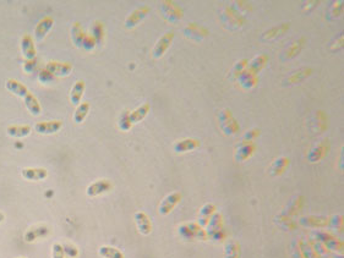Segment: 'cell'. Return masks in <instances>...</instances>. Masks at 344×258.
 I'll list each match as a JSON object with an SVG mask.
<instances>
[{"label": "cell", "mask_w": 344, "mask_h": 258, "mask_svg": "<svg viewBox=\"0 0 344 258\" xmlns=\"http://www.w3.org/2000/svg\"><path fill=\"white\" fill-rule=\"evenodd\" d=\"M46 70H48L54 77H65L71 74L72 65L70 64V63L49 62L48 64H47Z\"/></svg>", "instance_id": "obj_1"}, {"label": "cell", "mask_w": 344, "mask_h": 258, "mask_svg": "<svg viewBox=\"0 0 344 258\" xmlns=\"http://www.w3.org/2000/svg\"><path fill=\"white\" fill-rule=\"evenodd\" d=\"M54 26V18L51 17V16H46V17L42 18L38 23H37L36 28H34V38L36 41L41 42L43 41L47 37V34L49 33L52 28Z\"/></svg>", "instance_id": "obj_2"}, {"label": "cell", "mask_w": 344, "mask_h": 258, "mask_svg": "<svg viewBox=\"0 0 344 258\" xmlns=\"http://www.w3.org/2000/svg\"><path fill=\"white\" fill-rule=\"evenodd\" d=\"M180 201H181L180 192H173V194H168V196L162 201L161 206H159V213H161L162 215H168L169 213L176 207V205H178Z\"/></svg>", "instance_id": "obj_3"}, {"label": "cell", "mask_w": 344, "mask_h": 258, "mask_svg": "<svg viewBox=\"0 0 344 258\" xmlns=\"http://www.w3.org/2000/svg\"><path fill=\"white\" fill-rule=\"evenodd\" d=\"M173 39H174V33L172 31L167 32L166 34H163V36L159 38V41L157 42L155 49H153V56H155V58H161V56L168 50L169 47L172 46Z\"/></svg>", "instance_id": "obj_4"}, {"label": "cell", "mask_w": 344, "mask_h": 258, "mask_svg": "<svg viewBox=\"0 0 344 258\" xmlns=\"http://www.w3.org/2000/svg\"><path fill=\"white\" fill-rule=\"evenodd\" d=\"M63 128V121L60 120H52V121H43V123H37L34 125V130L42 135H53L60 131Z\"/></svg>", "instance_id": "obj_5"}, {"label": "cell", "mask_w": 344, "mask_h": 258, "mask_svg": "<svg viewBox=\"0 0 344 258\" xmlns=\"http://www.w3.org/2000/svg\"><path fill=\"white\" fill-rule=\"evenodd\" d=\"M21 50H22V54L23 56H25L26 60L36 59L37 50L32 36H30V34H25V36L21 38Z\"/></svg>", "instance_id": "obj_6"}, {"label": "cell", "mask_w": 344, "mask_h": 258, "mask_svg": "<svg viewBox=\"0 0 344 258\" xmlns=\"http://www.w3.org/2000/svg\"><path fill=\"white\" fill-rule=\"evenodd\" d=\"M113 185L109 180L102 179L89 185L86 190V194L87 196L89 197H95V196H98V194H105V192L110 191Z\"/></svg>", "instance_id": "obj_7"}, {"label": "cell", "mask_w": 344, "mask_h": 258, "mask_svg": "<svg viewBox=\"0 0 344 258\" xmlns=\"http://www.w3.org/2000/svg\"><path fill=\"white\" fill-rule=\"evenodd\" d=\"M21 175L30 181H42L48 177V171L44 168H25L21 171Z\"/></svg>", "instance_id": "obj_8"}, {"label": "cell", "mask_w": 344, "mask_h": 258, "mask_svg": "<svg viewBox=\"0 0 344 258\" xmlns=\"http://www.w3.org/2000/svg\"><path fill=\"white\" fill-rule=\"evenodd\" d=\"M49 234V226L47 225H38V226H34L28 229L25 233V241L26 242H34L37 239L44 238Z\"/></svg>", "instance_id": "obj_9"}, {"label": "cell", "mask_w": 344, "mask_h": 258, "mask_svg": "<svg viewBox=\"0 0 344 258\" xmlns=\"http://www.w3.org/2000/svg\"><path fill=\"white\" fill-rule=\"evenodd\" d=\"M148 11H150V9H148L147 6H141V8L134 10L133 13L130 14V16L126 18V21H125V26L128 28L135 27L138 22H141V21L147 16Z\"/></svg>", "instance_id": "obj_10"}, {"label": "cell", "mask_w": 344, "mask_h": 258, "mask_svg": "<svg viewBox=\"0 0 344 258\" xmlns=\"http://www.w3.org/2000/svg\"><path fill=\"white\" fill-rule=\"evenodd\" d=\"M135 222L142 235H150L152 231V223L147 214H145L143 212H138L135 214Z\"/></svg>", "instance_id": "obj_11"}, {"label": "cell", "mask_w": 344, "mask_h": 258, "mask_svg": "<svg viewBox=\"0 0 344 258\" xmlns=\"http://www.w3.org/2000/svg\"><path fill=\"white\" fill-rule=\"evenodd\" d=\"M5 87L9 92H11L13 95L17 96V97H21V98H25L26 96L30 93V91H28V88L26 87L25 84L13 79L8 80V81L5 82Z\"/></svg>", "instance_id": "obj_12"}, {"label": "cell", "mask_w": 344, "mask_h": 258, "mask_svg": "<svg viewBox=\"0 0 344 258\" xmlns=\"http://www.w3.org/2000/svg\"><path fill=\"white\" fill-rule=\"evenodd\" d=\"M200 147V141L195 140V138H186V140H181L174 145V151L176 153H184V152H190L192 149H196Z\"/></svg>", "instance_id": "obj_13"}, {"label": "cell", "mask_w": 344, "mask_h": 258, "mask_svg": "<svg viewBox=\"0 0 344 258\" xmlns=\"http://www.w3.org/2000/svg\"><path fill=\"white\" fill-rule=\"evenodd\" d=\"M23 100H25L26 108H27V110L32 114V115L38 116L39 114H41L42 107L41 104H39V100L36 98V96L32 95V93L30 92L25 98H23Z\"/></svg>", "instance_id": "obj_14"}, {"label": "cell", "mask_w": 344, "mask_h": 258, "mask_svg": "<svg viewBox=\"0 0 344 258\" xmlns=\"http://www.w3.org/2000/svg\"><path fill=\"white\" fill-rule=\"evenodd\" d=\"M85 92V82L82 80H79V81L75 82L74 87H72L71 93H70V100H71L72 105H80V102H81V98L84 96Z\"/></svg>", "instance_id": "obj_15"}, {"label": "cell", "mask_w": 344, "mask_h": 258, "mask_svg": "<svg viewBox=\"0 0 344 258\" xmlns=\"http://www.w3.org/2000/svg\"><path fill=\"white\" fill-rule=\"evenodd\" d=\"M31 130H32V129H31L30 125H13L6 129V132H8V135L11 136V137L22 138L30 135Z\"/></svg>", "instance_id": "obj_16"}, {"label": "cell", "mask_w": 344, "mask_h": 258, "mask_svg": "<svg viewBox=\"0 0 344 258\" xmlns=\"http://www.w3.org/2000/svg\"><path fill=\"white\" fill-rule=\"evenodd\" d=\"M148 112H150V104H148V103L141 105L140 108H138V109L130 113V115H129V118H130V123L135 124V123H138V121H141L146 115H147Z\"/></svg>", "instance_id": "obj_17"}, {"label": "cell", "mask_w": 344, "mask_h": 258, "mask_svg": "<svg viewBox=\"0 0 344 258\" xmlns=\"http://www.w3.org/2000/svg\"><path fill=\"white\" fill-rule=\"evenodd\" d=\"M85 36H86V34H85L82 26L80 25L79 22H75L71 27V37L75 46L82 47V42H84Z\"/></svg>", "instance_id": "obj_18"}, {"label": "cell", "mask_w": 344, "mask_h": 258, "mask_svg": "<svg viewBox=\"0 0 344 258\" xmlns=\"http://www.w3.org/2000/svg\"><path fill=\"white\" fill-rule=\"evenodd\" d=\"M89 108H91V104H89L88 102H84V103H81L80 105H77L76 112H75V114H74L75 123L81 124L82 121L85 120V118L88 115Z\"/></svg>", "instance_id": "obj_19"}, {"label": "cell", "mask_w": 344, "mask_h": 258, "mask_svg": "<svg viewBox=\"0 0 344 258\" xmlns=\"http://www.w3.org/2000/svg\"><path fill=\"white\" fill-rule=\"evenodd\" d=\"M327 149H328V146H327L326 142H322L320 143V145H317V146L312 149V152H310V154H309L310 161H319L320 159L326 154Z\"/></svg>", "instance_id": "obj_20"}, {"label": "cell", "mask_w": 344, "mask_h": 258, "mask_svg": "<svg viewBox=\"0 0 344 258\" xmlns=\"http://www.w3.org/2000/svg\"><path fill=\"white\" fill-rule=\"evenodd\" d=\"M98 253L103 258H124L121 251H119L115 247H112V246H102L98 250Z\"/></svg>", "instance_id": "obj_21"}, {"label": "cell", "mask_w": 344, "mask_h": 258, "mask_svg": "<svg viewBox=\"0 0 344 258\" xmlns=\"http://www.w3.org/2000/svg\"><path fill=\"white\" fill-rule=\"evenodd\" d=\"M266 62H267V56H265V55H258V58H256V59L254 60V62L251 63V64H250L249 71H247V72H250V74L255 75L256 72L260 71V70L262 69L263 66H265Z\"/></svg>", "instance_id": "obj_22"}, {"label": "cell", "mask_w": 344, "mask_h": 258, "mask_svg": "<svg viewBox=\"0 0 344 258\" xmlns=\"http://www.w3.org/2000/svg\"><path fill=\"white\" fill-rule=\"evenodd\" d=\"M288 164H289V159L287 158V157H282V158L277 159V161L273 163V168H272L273 173L272 174L278 175V174H280V173H283L284 169L288 166Z\"/></svg>", "instance_id": "obj_23"}, {"label": "cell", "mask_w": 344, "mask_h": 258, "mask_svg": "<svg viewBox=\"0 0 344 258\" xmlns=\"http://www.w3.org/2000/svg\"><path fill=\"white\" fill-rule=\"evenodd\" d=\"M225 253H227V258H238L240 255L239 243L235 241H230L228 242L227 248H225Z\"/></svg>", "instance_id": "obj_24"}, {"label": "cell", "mask_w": 344, "mask_h": 258, "mask_svg": "<svg viewBox=\"0 0 344 258\" xmlns=\"http://www.w3.org/2000/svg\"><path fill=\"white\" fill-rule=\"evenodd\" d=\"M254 149H255L254 145H245V146H241V148H240L237 153V159L239 161H244V159H246L250 154L253 153Z\"/></svg>", "instance_id": "obj_25"}, {"label": "cell", "mask_w": 344, "mask_h": 258, "mask_svg": "<svg viewBox=\"0 0 344 258\" xmlns=\"http://www.w3.org/2000/svg\"><path fill=\"white\" fill-rule=\"evenodd\" d=\"M214 210H216V207H214L213 205H206L205 207L201 208V210H200V222H201L202 225H204L205 218H206V223H207L209 215H211Z\"/></svg>", "instance_id": "obj_26"}, {"label": "cell", "mask_w": 344, "mask_h": 258, "mask_svg": "<svg viewBox=\"0 0 344 258\" xmlns=\"http://www.w3.org/2000/svg\"><path fill=\"white\" fill-rule=\"evenodd\" d=\"M92 37L96 39V42H101L103 37V26L101 22H96L92 28Z\"/></svg>", "instance_id": "obj_27"}, {"label": "cell", "mask_w": 344, "mask_h": 258, "mask_svg": "<svg viewBox=\"0 0 344 258\" xmlns=\"http://www.w3.org/2000/svg\"><path fill=\"white\" fill-rule=\"evenodd\" d=\"M129 115H130V113L125 112L121 115V118H120L119 126L122 131H128L129 129H130V126L133 125V124L130 123V118H129Z\"/></svg>", "instance_id": "obj_28"}, {"label": "cell", "mask_w": 344, "mask_h": 258, "mask_svg": "<svg viewBox=\"0 0 344 258\" xmlns=\"http://www.w3.org/2000/svg\"><path fill=\"white\" fill-rule=\"evenodd\" d=\"M63 248H64V255L69 258H76L77 255H79L77 248L71 243H65V245H63Z\"/></svg>", "instance_id": "obj_29"}, {"label": "cell", "mask_w": 344, "mask_h": 258, "mask_svg": "<svg viewBox=\"0 0 344 258\" xmlns=\"http://www.w3.org/2000/svg\"><path fill=\"white\" fill-rule=\"evenodd\" d=\"M96 46H97V42L92 37V34H88V36L86 34L84 38V42H82V47H84L86 50H92Z\"/></svg>", "instance_id": "obj_30"}, {"label": "cell", "mask_w": 344, "mask_h": 258, "mask_svg": "<svg viewBox=\"0 0 344 258\" xmlns=\"http://www.w3.org/2000/svg\"><path fill=\"white\" fill-rule=\"evenodd\" d=\"M38 80L42 82V83H49V82H54L55 77H54L53 75H52L51 72L48 71V70L43 69V70H41V71H39Z\"/></svg>", "instance_id": "obj_31"}, {"label": "cell", "mask_w": 344, "mask_h": 258, "mask_svg": "<svg viewBox=\"0 0 344 258\" xmlns=\"http://www.w3.org/2000/svg\"><path fill=\"white\" fill-rule=\"evenodd\" d=\"M22 67H23V71H25L26 74H31V72H34L37 67V59L26 60V62L23 63Z\"/></svg>", "instance_id": "obj_32"}, {"label": "cell", "mask_w": 344, "mask_h": 258, "mask_svg": "<svg viewBox=\"0 0 344 258\" xmlns=\"http://www.w3.org/2000/svg\"><path fill=\"white\" fill-rule=\"evenodd\" d=\"M246 65H247V60H245V59L240 60L239 63H237V64H235V67H234L235 77H238V76H240L241 74H244Z\"/></svg>", "instance_id": "obj_33"}, {"label": "cell", "mask_w": 344, "mask_h": 258, "mask_svg": "<svg viewBox=\"0 0 344 258\" xmlns=\"http://www.w3.org/2000/svg\"><path fill=\"white\" fill-rule=\"evenodd\" d=\"M53 258H65L64 255V248L63 245L55 242L53 245Z\"/></svg>", "instance_id": "obj_34"}, {"label": "cell", "mask_w": 344, "mask_h": 258, "mask_svg": "<svg viewBox=\"0 0 344 258\" xmlns=\"http://www.w3.org/2000/svg\"><path fill=\"white\" fill-rule=\"evenodd\" d=\"M258 133V130H251L249 131V133H247L246 137H244V140H253L254 137H255L256 135Z\"/></svg>", "instance_id": "obj_35"}, {"label": "cell", "mask_w": 344, "mask_h": 258, "mask_svg": "<svg viewBox=\"0 0 344 258\" xmlns=\"http://www.w3.org/2000/svg\"><path fill=\"white\" fill-rule=\"evenodd\" d=\"M4 219H5V215H4V213L0 212V223L4 222Z\"/></svg>", "instance_id": "obj_36"}]
</instances>
